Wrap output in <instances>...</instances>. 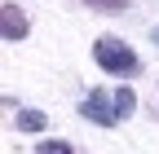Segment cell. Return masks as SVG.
<instances>
[{"label":"cell","mask_w":159,"mask_h":154,"mask_svg":"<svg viewBox=\"0 0 159 154\" xmlns=\"http://www.w3.org/2000/svg\"><path fill=\"white\" fill-rule=\"evenodd\" d=\"M93 57H97V66L102 71H111V75H133L137 66V53L124 44V40H115V35H102V40L93 44Z\"/></svg>","instance_id":"obj_1"},{"label":"cell","mask_w":159,"mask_h":154,"mask_svg":"<svg viewBox=\"0 0 159 154\" xmlns=\"http://www.w3.org/2000/svg\"><path fill=\"white\" fill-rule=\"evenodd\" d=\"M80 110H84L93 123H115V119H119V97H106V92L97 88V92H89V97H84V106H80Z\"/></svg>","instance_id":"obj_2"},{"label":"cell","mask_w":159,"mask_h":154,"mask_svg":"<svg viewBox=\"0 0 159 154\" xmlns=\"http://www.w3.org/2000/svg\"><path fill=\"white\" fill-rule=\"evenodd\" d=\"M0 31H5V40H22L27 35V13L18 5H5L0 9Z\"/></svg>","instance_id":"obj_3"},{"label":"cell","mask_w":159,"mask_h":154,"mask_svg":"<svg viewBox=\"0 0 159 154\" xmlns=\"http://www.w3.org/2000/svg\"><path fill=\"white\" fill-rule=\"evenodd\" d=\"M44 123H49V119H44L40 110H22V114H18V128H22V132H40Z\"/></svg>","instance_id":"obj_4"},{"label":"cell","mask_w":159,"mask_h":154,"mask_svg":"<svg viewBox=\"0 0 159 154\" xmlns=\"http://www.w3.org/2000/svg\"><path fill=\"white\" fill-rule=\"evenodd\" d=\"M35 154H75V150H71L66 141H44V145L35 150Z\"/></svg>","instance_id":"obj_5"},{"label":"cell","mask_w":159,"mask_h":154,"mask_svg":"<svg viewBox=\"0 0 159 154\" xmlns=\"http://www.w3.org/2000/svg\"><path fill=\"white\" fill-rule=\"evenodd\" d=\"M93 9H128V0H89Z\"/></svg>","instance_id":"obj_6"},{"label":"cell","mask_w":159,"mask_h":154,"mask_svg":"<svg viewBox=\"0 0 159 154\" xmlns=\"http://www.w3.org/2000/svg\"><path fill=\"white\" fill-rule=\"evenodd\" d=\"M150 35H155V44H159V27H155V31H150Z\"/></svg>","instance_id":"obj_7"}]
</instances>
